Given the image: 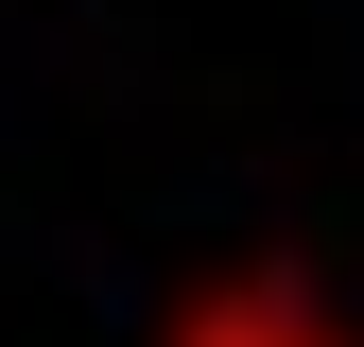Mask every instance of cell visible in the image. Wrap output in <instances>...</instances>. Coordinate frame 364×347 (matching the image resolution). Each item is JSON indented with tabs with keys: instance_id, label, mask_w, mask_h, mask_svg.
<instances>
[{
	"instance_id": "obj_2",
	"label": "cell",
	"mask_w": 364,
	"mask_h": 347,
	"mask_svg": "<svg viewBox=\"0 0 364 347\" xmlns=\"http://www.w3.org/2000/svg\"><path fill=\"white\" fill-rule=\"evenodd\" d=\"M312 347H364V330H347V313H330V330H312Z\"/></svg>"
},
{
	"instance_id": "obj_1",
	"label": "cell",
	"mask_w": 364,
	"mask_h": 347,
	"mask_svg": "<svg viewBox=\"0 0 364 347\" xmlns=\"http://www.w3.org/2000/svg\"><path fill=\"white\" fill-rule=\"evenodd\" d=\"M312 330H330V295L295 260H225V278H191L156 313V347H312Z\"/></svg>"
}]
</instances>
